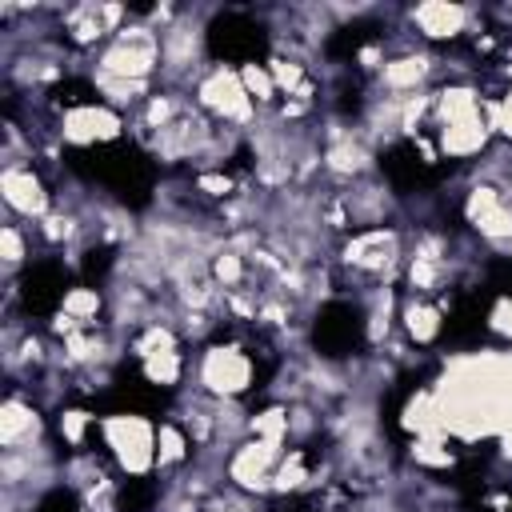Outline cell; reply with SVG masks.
<instances>
[{
	"mask_svg": "<svg viewBox=\"0 0 512 512\" xmlns=\"http://www.w3.org/2000/svg\"><path fill=\"white\" fill-rule=\"evenodd\" d=\"M212 16H216V8L180 4L176 20L168 28H160V84H172V88L188 92V84L212 60L208 56V20Z\"/></svg>",
	"mask_w": 512,
	"mask_h": 512,
	"instance_id": "cell-4",
	"label": "cell"
},
{
	"mask_svg": "<svg viewBox=\"0 0 512 512\" xmlns=\"http://www.w3.org/2000/svg\"><path fill=\"white\" fill-rule=\"evenodd\" d=\"M52 428H56V440L68 444V452H88V440L100 432V416L88 412V408H80V404H64L56 412V424Z\"/></svg>",
	"mask_w": 512,
	"mask_h": 512,
	"instance_id": "cell-18",
	"label": "cell"
},
{
	"mask_svg": "<svg viewBox=\"0 0 512 512\" xmlns=\"http://www.w3.org/2000/svg\"><path fill=\"white\" fill-rule=\"evenodd\" d=\"M188 100L216 124V128H232L240 136H248L260 124V108L252 104V96L244 92L240 68L228 60H208L200 68V76L188 84Z\"/></svg>",
	"mask_w": 512,
	"mask_h": 512,
	"instance_id": "cell-2",
	"label": "cell"
},
{
	"mask_svg": "<svg viewBox=\"0 0 512 512\" xmlns=\"http://www.w3.org/2000/svg\"><path fill=\"white\" fill-rule=\"evenodd\" d=\"M408 460L420 472H448L456 464V444H448L444 436H420L408 440Z\"/></svg>",
	"mask_w": 512,
	"mask_h": 512,
	"instance_id": "cell-20",
	"label": "cell"
},
{
	"mask_svg": "<svg viewBox=\"0 0 512 512\" xmlns=\"http://www.w3.org/2000/svg\"><path fill=\"white\" fill-rule=\"evenodd\" d=\"M432 144H436V156L440 160H456V164H476L484 160L492 148H496V136L484 128V120H464V124H448V128H436L432 132Z\"/></svg>",
	"mask_w": 512,
	"mask_h": 512,
	"instance_id": "cell-13",
	"label": "cell"
},
{
	"mask_svg": "<svg viewBox=\"0 0 512 512\" xmlns=\"http://www.w3.org/2000/svg\"><path fill=\"white\" fill-rule=\"evenodd\" d=\"M56 308H60L64 316H72L76 324H84V328L104 324V320H108V288H104V284H96V280L64 284V288H60Z\"/></svg>",
	"mask_w": 512,
	"mask_h": 512,
	"instance_id": "cell-15",
	"label": "cell"
},
{
	"mask_svg": "<svg viewBox=\"0 0 512 512\" xmlns=\"http://www.w3.org/2000/svg\"><path fill=\"white\" fill-rule=\"evenodd\" d=\"M476 8L472 4H456V0H420L412 8H404V32L412 40H420L424 48H440V44H456L464 36H472L476 24Z\"/></svg>",
	"mask_w": 512,
	"mask_h": 512,
	"instance_id": "cell-8",
	"label": "cell"
},
{
	"mask_svg": "<svg viewBox=\"0 0 512 512\" xmlns=\"http://www.w3.org/2000/svg\"><path fill=\"white\" fill-rule=\"evenodd\" d=\"M284 452H288V444H280V440H260V436L240 440L224 460V484L244 492V496L268 500L272 496V476H276V464H280Z\"/></svg>",
	"mask_w": 512,
	"mask_h": 512,
	"instance_id": "cell-9",
	"label": "cell"
},
{
	"mask_svg": "<svg viewBox=\"0 0 512 512\" xmlns=\"http://www.w3.org/2000/svg\"><path fill=\"white\" fill-rule=\"evenodd\" d=\"M52 136L68 148H100V144H116L128 136V116H120L116 108L100 104V100H72L64 108H56L52 120Z\"/></svg>",
	"mask_w": 512,
	"mask_h": 512,
	"instance_id": "cell-7",
	"label": "cell"
},
{
	"mask_svg": "<svg viewBox=\"0 0 512 512\" xmlns=\"http://www.w3.org/2000/svg\"><path fill=\"white\" fill-rule=\"evenodd\" d=\"M88 72L116 76V80H148V84H160V28H152L132 8L128 24L108 44H100L88 56Z\"/></svg>",
	"mask_w": 512,
	"mask_h": 512,
	"instance_id": "cell-3",
	"label": "cell"
},
{
	"mask_svg": "<svg viewBox=\"0 0 512 512\" xmlns=\"http://www.w3.org/2000/svg\"><path fill=\"white\" fill-rule=\"evenodd\" d=\"M192 388L212 400H244L256 388V356L248 340H208L192 356Z\"/></svg>",
	"mask_w": 512,
	"mask_h": 512,
	"instance_id": "cell-5",
	"label": "cell"
},
{
	"mask_svg": "<svg viewBox=\"0 0 512 512\" xmlns=\"http://www.w3.org/2000/svg\"><path fill=\"white\" fill-rule=\"evenodd\" d=\"M40 444H48V420L40 412V400L20 388H8L0 404V452H24Z\"/></svg>",
	"mask_w": 512,
	"mask_h": 512,
	"instance_id": "cell-11",
	"label": "cell"
},
{
	"mask_svg": "<svg viewBox=\"0 0 512 512\" xmlns=\"http://www.w3.org/2000/svg\"><path fill=\"white\" fill-rule=\"evenodd\" d=\"M192 460H196V444H192V436L184 432V424L168 412V416L156 424V476H160V480H172V476H180Z\"/></svg>",
	"mask_w": 512,
	"mask_h": 512,
	"instance_id": "cell-14",
	"label": "cell"
},
{
	"mask_svg": "<svg viewBox=\"0 0 512 512\" xmlns=\"http://www.w3.org/2000/svg\"><path fill=\"white\" fill-rule=\"evenodd\" d=\"M36 232L32 224H20V220H4L0 224V268H4V280H20V272L36 260Z\"/></svg>",
	"mask_w": 512,
	"mask_h": 512,
	"instance_id": "cell-16",
	"label": "cell"
},
{
	"mask_svg": "<svg viewBox=\"0 0 512 512\" xmlns=\"http://www.w3.org/2000/svg\"><path fill=\"white\" fill-rule=\"evenodd\" d=\"M140 376H144L152 388H164V392H172V388H188L184 380L192 376V356H188L184 348L156 352V356L140 360Z\"/></svg>",
	"mask_w": 512,
	"mask_h": 512,
	"instance_id": "cell-17",
	"label": "cell"
},
{
	"mask_svg": "<svg viewBox=\"0 0 512 512\" xmlns=\"http://www.w3.org/2000/svg\"><path fill=\"white\" fill-rule=\"evenodd\" d=\"M248 436L288 444V404L268 400L264 408H252V416H248Z\"/></svg>",
	"mask_w": 512,
	"mask_h": 512,
	"instance_id": "cell-22",
	"label": "cell"
},
{
	"mask_svg": "<svg viewBox=\"0 0 512 512\" xmlns=\"http://www.w3.org/2000/svg\"><path fill=\"white\" fill-rule=\"evenodd\" d=\"M264 64H268V72H272V80H276L280 100H284V96H292V92H300V88L312 80V64H308V60L268 52V56H264Z\"/></svg>",
	"mask_w": 512,
	"mask_h": 512,
	"instance_id": "cell-21",
	"label": "cell"
},
{
	"mask_svg": "<svg viewBox=\"0 0 512 512\" xmlns=\"http://www.w3.org/2000/svg\"><path fill=\"white\" fill-rule=\"evenodd\" d=\"M236 68H240L244 92H248V96H252V104H256V108L268 116V112L280 104V92H276V80H272L268 64H264V60H256V56H248V60H240Z\"/></svg>",
	"mask_w": 512,
	"mask_h": 512,
	"instance_id": "cell-19",
	"label": "cell"
},
{
	"mask_svg": "<svg viewBox=\"0 0 512 512\" xmlns=\"http://www.w3.org/2000/svg\"><path fill=\"white\" fill-rule=\"evenodd\" d=\"M0 200H4V220H20V224H40L56 208V192L40 176L36 160L0 168Z\"/></svg>",
	"mask_w": 512,
	"mask_h": 512,
	"instance_id": "cell-10",
	"label": "cell"
},
{
	"mask_svg": "<svg viewBox=\"0 0 512 512\" xmlns=\"http://www.w3.org/2000/svg\"><path fill=\"white\" fill-rule=\"evenodd\" d=\"M488 332L500 340V348H512V292L496 296L488 308Z\"/></svg>",
	"mask_w": 512,
	"mask_h": 512,
	"instance_id": "cell-23",
	"label": "cell"
},
{
	"mask_svg": "<svg viewBox=\"0 0 512 512\" xmlns=\"http://www.w3.org/2000/svg\"><path fill=\"white\" fill-rule=\"evenodd\" d=\"M396 324H400V336H404L416 352H428V348H436L440 336H444V300H428V296H408V292H400Z\"/></svg>",
	"mask_w": 512,
	"mask_h": 512,
	"instance_id": "cell-12",
	"label": "cell"
},
{
	"mask_svg": "<svg viewBox=\"0 0 512 512\" xmlns=\"http://www.w3.org/2000/svg\"><path fill=\"white\" fill-rule=\"evenodd\" d=\"M440 412V432L448 444L496 440L512 420V348L456 352L444 360L440 376L428 380Z\"/></svg>",
	"mask_w": 512,
	"mask_h": 512,
	"instance_id": "cell-1",
	"label": "cell"
},
{
	"mask_svg": "<svg viewBox=\"0 0 512 512\" xmlns=\"http://www.w3.org/2000/svg\"><path fill=\"white\" fill-rule=\"evenodd\" d=\"M100 444L112 468L128 480L156 476V424L140 412H108L100 416Z\"/></svg>",
	"mask_w": 512,
	"mask_h": 512,
	"instance_id": "cell-6",
	"label": "cell"
},
{
	"mask_svg": "<svg viewBox=\"0 0 512 512\" xmlns=\"http://www.w3.org/2000/svg\"><path fill=\"white\" fill-rule=\"evenodd\" d=\"M496 464L500 468H512V420L496 432Z\"/></svg>",
	"mask_w": 512,
	"mask_h": 512,
	"instance_id": "cell-24",
	"label": "cell"
}]
</instances>
